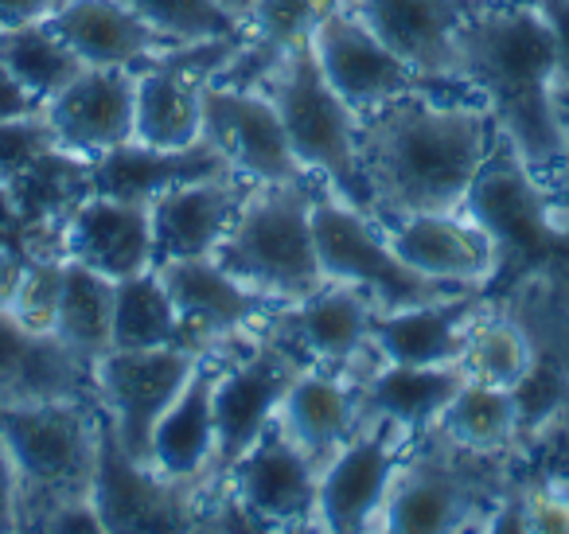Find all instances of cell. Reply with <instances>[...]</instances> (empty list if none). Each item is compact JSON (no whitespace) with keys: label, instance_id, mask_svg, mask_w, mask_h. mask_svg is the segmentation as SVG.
Here are the masks:
<instances>
[{"label":"cell","instance_id":"cell-1","mask_svg":"<svg viewBox=\"0 0 569 534\" xmlns=\"http://www.w3.org/2000/svg\"><path fill=\"white\" fill-rule=\"evenodd\" d=\"M499 134L476 95L418 90L359 118V160L371 184V219L457 211L496 152Z\"/></svg>","mask_w":569,"mask_h":534},{"label":"cell","instance_id":"cell-2","mask_svg":"<svg viewBox=\"0 0 569 534\" xmlns=\"http://www.w3.org/2000/svg\"><path fill=\"white\" fill-rule=\"evenodd\" d=\"M457 82L488 106L503 145L542 184L558 180L566 134L558 56L538 0H480L457 36Z\"/></svg>","mask_w":569,"mask_h":534},{"label":"cell","instance_id":"cell-3","mask_svg":"<svg viewBox=\"0 0 569 534\" xmlns=\"http://www.w3.org/2000/svg\"><path fill=\"white\" fill-rule=\"evenodd\" d=\"M0 441L20 487V531H43L51 511L90 500L102 448L98 398L0 402Z\"/></svg>","mask_w":569,"mask_h":534},{"label":"cell","instance_id":"cell-4","mask_svg":"<svg viewBox=\"0 0 569 534\" xmlns=\"http://www.w3.org/2000/svg\"><path fill=\"white\" fill-rule=\"evenodd\" d=\"M460 211L483 227V235L496 246V281H558L566 289L569 281V215L561 211L558 191L542 184L499 137L496 152L480 176L468 188Z\"/></svg>","mask_w":569,"mask_h":534},{"label":"cell","instance_id":"cell-5","mask_svg":"<svg viewBox=\"0 0 569 534\" xmlns=\"http://www.w3.org/2000/svg\"><path fill=\"white\" fill-rule=\"evenodd\" d=\"M317 184V176L289 184H250L227 238L214 250L222 269L273 305H293L328 281L312 235Z\"/></svg>","mask_w":569,"mask_h":534},{"label":"cell","instance_id":"cell-6","mask_svg":"<svg viewBox=\"0 0 569 534\" xmlns=\"http://www.w3.org/2000/svg\"><path fill=\"white\" fill-rule=\"evenodd\" d=\"M266 90L281 113L284 137L293 145L305 172H312L351 207L375 215L371 184H367L363 160H359V113L328 87L309 36L284 51Z\"/></svg>","mask_w":569,"mask_h":534},{"label":"cell","instance_id":"cell-7","mask_svg":"<svg viewBox=\"0 0 569 534\" xmlns=\"http://www.w3.org/2000/svg\"><path fill=\"white\" fill-rule=\"evenodd\" d=\"M507 456H476L445 441L437 429L410 441L395 487L382 507L379 531L441 534L483 526L507 487Z\"/></svg>","mask_w":569,"mask_h":534},{"label":"cell","instance_id":"cell-8","mask_svg":"<svg viewBox=\"0 0 569 534\" xmlns=\"http://www.w3.org/2000/svg\"><path fill=\"white\" fill-rule=\"evenodd\" d=\"M312 235H317L320 269L328 281H348L363 289L379 313H398V308L441 300L449 293H465L406 266L395 254V246L387 243L379 219L351 207L325 184H320L317 204H312Z\"/></svg>","mask_w":569,"mask_h":534},{"label":"cell","instance_id":"cell-9","mask_svg":"<svg viewBox=\"0 0 569 534\" xmlns=\"http://www.w3.org/2000/svg\"><path fill=\"white\" fill-rule=\"evenodd\" d=\"M227 344H219V375H214V464L203 487L219 484L261 433L273 425L277 406L284 390L305 363L297 359L284 344H277L266 328L242 339V352L222 355ZM199 487V492H203Z\"/></svg>","mask_w":569,"mask_h":534},{"label":"cell","instance_id":"cell-10","mask_svg":"<svg viewBox=\"0 0 569 534\" xmlns=\"http://www.w3.org/2000/svg\"><path fill=\"white\" fill-rule=\"evenodd\" d=\"M312 56H317L320 71H325L328 87L359 113L371 118L382 106L398 102L406 95L418 90H437V87H465V82H433L421 79L398 51H390L348 4H332L320 12V20L309 32Z\"/></svg>","mask_w":569,"mask_h":534},{"label":"cell","instance_id":"cell-11","mask_svg":"<svg viewBox=\"0 0 569 534\" xmlns=\"http://www.w3.org/2000/svg\"><path fill=\"white\" fill-rule=\"evenodd\" d=\"M375 300L348 281H325L317 293L281 305L266 320V332L284 344L305 367H336L351 378H367L382 363L371 339Z\"/></svg>","mask_w":569,"mask_h":534},{"label":"cell","instance_id":"cell-12","mask_svg":"<svg viewBox=\"0 0 569 534\" xmlns=\"http://www.w3.org/2000/svg\"><path fill=\"white\" fill-rule=\"evenodd\" d=\"M199 355L188 347H149V352L113 347L94 363V398L110 422L113 437L133 461L149 464L152 429L191 378Z\"/></svg>","mask_w":569,"mask_h":534},{"label":"cell","instance_id":"cell-13","mask_svg":"<svg viewBox=\"0 0 569 534\" xmlns=\"http://www.w3.org/2000/svg\"><path fill=\"white\" fill-rule=\"evenodd\" d=\"M320 468L281 425H269L250 453L219 479L211 492H222L250 526H317Z\"/></svg>","mask_w":569,"mask_h":534},{"label":"cell","instance_id":"cell-14","mask_svg":"<svg viewBox=\"0 0 569 534\" xmlns=\"http://www.w3.org/2000/svg\"><path fill=\"white\" fill-rule=\"evenodd\" d=\"M203 141L227 157L230 172L253 184H289L309 180L297 160L293 145L284 137L269 90L234 87V82H207L203 87Z\"/></svg>","mask_w":569,"mask_h":534},{"label":"cell","instance_id":"cell-15","mask_svg":"<svg viewBox=\"0 0 569 534\" xmlns=\"http://www.w3.org/2000/svg\"><path fill=\"white\" fill-rule=\"evenodd\" d=\"M410 437L379 417H363L359 433L320 468L317 526L320 531H379L382 507L395 487Z\"/></svg>","mask_w":569,"mask_h":534},{"label":"cell","instance_id":"cell-16","mask_svg":"<svg viewBox=\"0 0 569 534\" xmlns=\"http://www.w3.org/2000/svg\"><path fill=\"white\" fill-rule=\"evenodd\" d=\"M176 313H180L183 347L207 352L219 344H238L266 328V320L281 305L253 293L246 281H238L230 269H222L214 258H176L157 266Z\"/></svg>","mask_w":569,"mask_h":534},{"label":"cell","instance_id":"cell-17","mask_svg":"<svg viewBox=\"0 0 569 534\" xmlns=\"http://www.w3.org/2000/svg\"><path fill=\"white\" fill-rule=\"evenodd\" d=\"M395 254L418 274L452 289H483L496 281V246L465 211H413L379 222Z\"/></svg>","mask_w":569,"mask_h":534},{"label":"cell","instance_id":"cell-18","mask_svg":"<svg viewBox=\"0 0 569 534\" xmlns=\"http://www.w3.org/2000/svg\"><path fill=\"white\" fill-rule=\"evenodd\" d=\"M137 75L133 67H82L48 106L56 145L79 157H98L113 145L133 141Z\"/></svg>","mask_w":569,"mask_h":534},{"label":"cell","instance_id":"cell-19","mask_svg":"<svg viewBox=\"0 0 569 534\" xmlns=\"http://www.w3.org/2000/svg\"><path fill=\"white\" fill-rule=\"evenodd\" d=\"M421 79L457 82V36L480 0H343Z\"/></svg>","mask_w":569,"mask_h":534},{"label":"cell","instance_id":"cell-20","mask_svg":"<svg viewBox=\"0 0 569 534\" xmlns=\"http://www.w3.org/2000/svg\"><path fill=\"white\" fill-rule=\"evenodd\" d=\"M214 375H219V347H207L183 390L160 414L149 441V468L196 495L214 464Z\"/></svg>","mask_w":569,"mask_h":534},{"label":"cell","instance_id":"cell-21","mask_svg":"<svg viewBox=\"0 0 569 534\" xmlns=\"http://www.w3.org/2000/svg\"><path fill=\"white\" fill-rule=\"evenodd\" d=\"M102 409V406H98ZM90 500L102 518V531H160V526H183V507H196V492L160 479L149 464L133 461L113 437L102 414V448H98V472Z\"/></svg>","mask_w":569,"mask_h":534},{"label":"cell","instance_id":"cell-22","mask_svg":"<svg viewBox=\"0 0 569 534\" xmlns=\"http://www.w3.org/2000/svg\"><path fill=\"white\" fill-rule=\"evenodd\" d=\"M250 184L253 180H246V176L227 172L214 180L180 184V188L152 199L149 219L157 266L176 258H214Z\"/></svg>","mask_w":569,"mask_h":534},{"label":"cell","instance_id":"cell-23","mask_svg":"<svg viewBox=\"0 0 569 534\" xmlns=\"http://www.w3.org/2000/svg\"><path fill=\"white\" fill-rule=\"evenodd\" d=\"M63 254L106 274L110 281H126V277L152 269L157 250H152L149 204H129V199L90 191L63 222Z\"/></svg>","mask_w":569,"mask_h":534},{"label":"cell","instance_id":"cell-24","mask_svg":"<svg viewBox=\"0 0 569 534\" xmlns=\"http://www.w3.org/2000/svg\"><path fill=\"white\" fill-rule=\"evenodd\" d=\"M491 305V289L449 293L429 305L398 308V313L375 316L371 339L387 363H410V367H445L460 363L468 344V332Z\"/></svg>","mask_w":569,"mask_h":534},{"label":"cell","instance_id":"cell-25","mask_svg":"<svg viewBox=\"0 0 569 534\" xmlns=\"http://www.w3.org/2000/svg\"><path fill=\"white\" fill-rule=\"evenodd\" d=\"M273 422L312 456L317 468H325L363 425L359 378L336 367H305L289 383Z\"/></svg>","mask_w":569,"mask_h":534},{"label":"cell","instance_id":"cell-26","mask_svg":"<svg viewBox=\"0 0 569 534\" xmlns=\"http://www.w3.org/2000/svg\"><path fill=\"white\" fill-rule=\"evenodd\" d=\"M227 172V157L203 137L196 145H183V149H152L141 141H126L94 157V191L129 199V204H152L180 184L214 180Z\"/></svg>","mask_w":569,"mask_h":534},{"label":"cell","instance_id":"cell-27","mask_svg":"<svg viewBox=\"0 0 569 534\" xmlns=\"http://www.w3.org/2000/svg\"><path fill=\"white\" fill-rule=\"evenodd\" d=\"M94 398V367L0 308V402Z\"/></svg>","mask_w":569,"mask_h":534},{"label":"cell","instance_id":"cell-28","mask_svg":"<svg viewBox=\"0 0 569 534\" xmlns=\"http://www.w3.org/2000/svg\"><path fill=\"white\" fill-rule=\"evenodd\" d=\"M48 24L87 67H141L168 51L164 36L126 0H63Z\"/></svg>","mask_w":569,"mask_h":534},{"label":"cell","instance_id":"cell-29","mask_svg":"<svg viewBox=\"0 0 569 534\" xmlns=\"http://www.w3.org/2000/svg\"><path fill=\"white\" fill-rule=\"evenodd\" d=\"M465 378L468 375L457 363L410 367V363L382 359L371 375L359 378V409H363V417H379L410 441H418L441 422L445 406L465 386Z\"/></svg>","mask_w":569,"mask_h":534},{"label":"cell","instance_id":"cell-30","mask_svg":"<svg viewBox=\"0 0 569 534\" xmlns=\"http://www.w3.org/2000/svg\"><path fill=\"white\" fill-rule=\"evenodd\" d=\"M133 141L152 145V149L196 145L203 137V87L157 59H144L141 67H133Z\"/></svg>","mask_w":569,"mask_h":534},{"label":"cell","instance_id":"cell-31","mask_svg":"<svg viewBox=\"0 0 569 534\" xmlns=\"http://www.w3.org/2000/svg\"><path fill=\"white\" fill-rule=\"evenodd\" d=\"M4 188H9L12 204L24 215L28 227L63 235V222L71 219V211L94 191V157H79V152H67L56 145Z\"/></svg>","mask_w":569,"mask_h":534},{"label":"cell","instance_id":"cell-32","mask_svg":"<svg viewBox=\"0 0 569 534\" xmlns=\"http://www.w3.org/2000/svg\"><path fill=\"white\" fill-rule=\"evenodd\" d=\"M113 285L106 274L67 258L63 297H59L56 332L51 336L87 367L113 352Z\"/></svg>","mask_w":569,"mask_h":534},{"label":"cell","instance_id":"cell-33","mask_svg":"<svg viewBox=\"0 0 569 534\" xmlns=\"http://www.w3.org/2000/svg\"><path fill=\"white\" fill-rule=\"evenodd\" d=\"M433 429L476 456H507L511 448H519L511 390L480 383V378H465V386L452 394V402L445 406L441 422Z\"/></svg>","mask_w":569,"mask_h":534},{"label":"cell","instance_id":"cell-34","mask_svg":"<svg viewBox=\"0 0 569 534\" xmlns=\"http://www.w3.org/2000/svg\"><path fill=\"white\" fill-rule=\"evenodd\" d=\"M113 347L121 352L183 347L180 313H176L157 266L113 285Z\"/></svg>","mask_w":569,"mask_h":534},{"label":"cell","instance_id":"cell-35","mask_svg":"<svg viewBox=\"0 0 569 534\" xmlns=\"http://www.w3.org/2000/svg\"><path fill=\"white\" fill-rule=\"evenodd\" d=\"M535 332H530L527 320H519L515 313H503V308H483L480 320L468 332L465 355H460L457 367L465 370L468 378H480V383L491 386H507L511 390L527 367L535 363Z\"/></svg>","mask_w":569,"mask_h":534},{"label":"cell","instance_id":"cell-36","mask_svg":"<svg viewBox=\"0 0 569 534\" xmlns=\"http://www.w3.org/2000/svg\"><path fill=\"white\" fill-rule=\"evenodd\" d=\"M0 59H4V67L24 82L28 95L40 106H48L51 98L87 67L63 40H59V32L48 20L0 32Z\"/></svg>","mask_w":569,"mask_h":534},{"label":"cell","instance_id":"cell-37","mask_svg":"<svg viewBox=\"0 0 569 534\" xmlns=\"http://www.w3.org/2000/svg\"><path fill=\"white\" fill-rule=\"evenodd\" d=\"M515 422H519V445L542 441L569 414V363L550 347H538L527 375L511 386Z\"/></svg>","mask_w":569,"mask_h":534},{"label":"cell","instance_id":"cell-38","mask_svg":"<svg viewBox=\"0 0 569 534\" xmlns=\"http://www.w3.org/2000/svg\"><path fill=\"white\" fill-rule=\"evenodd\" d=\"M129 9L141 12L152 28L168 40V48L183 43L222 40L246 28V20L230 17L222 0H126Z\"/></svg>","mask_w":569,"mask_h":534},{"label":"cell","instance_id":"cell-39","mask_svg":"<svg viewBox=\"0 0 569 534\" xmlns=\"http://www.w3.org/2000/svg\"><path fill=\"white\" fill-rule=\"evenodd\" d=\"M63 274H67V258L59 254H32L17 281V293L9 300V313L24 324L28 332H40L51 336L56 332V313H59V297H63Z\"/></svg>","mask_w":569,"mask_h":534},{"label":"cell","instance_id":"cell-40","mask_svg":"<svg viewBox=\"0 0 569 534\" xmlns=\"http://www.w3.org/2000/svg\"><path fill=\"white\" fill-rule=\"evenodd\" d=\"M51 149H56V134H51L43 110L0 121V184H12Z\"/></svg>","mask_w":569,"mask_h":534},{"label":"cell","instance_id":"cell-41","mask_svg":"<svg viewBox=\"0 0 569 534\" xmlns=\"http://www.w3.org/2000/svg\"><path fill=\"white\" fill-rule=\"evenodd\" d=\"M522 531L527 534H569V484H522Z\"/></svg>","mask_w":569,"mask_h":534},{"label":"cell","instance_id":"cell-42","mask_svg":"<svg viewBox=\"0 0 569 534\" xmlns=\"http://www.w3.org/2000/svg\"><path fill=\"white\" fill-rule=\"evenodd\" d=\"M32 250V227L17 211L9 188L0 184V254H28Z\"/></svg>","mask_w":569,"mask_h":534},{"label":"cell","instance_id":"cell-43","mask_svg":"<svg viewBox=\"0 0 569 534\" xmlns=\"http://www.w3.org/2000/svg\"><path fill=\"white\" fill-rule=\"evenodd\" d=\"M546 24L553 36V56H558V87H569V0H538Z\"/></svg>","mask_w":569,"mask_h":534},{"label":"cell","instance_id":"cell-44","mask_svg":"<svg viewBox=\"0 0 569 534\" xmlns=\"http://www.w3.org/2000/svg\"><path fill=\"white\" fill-rule=\"evenodd\" d=\"M43 106L36 102L32 95H28V87L17 79V75L4 67V59H0V121L9 118H28V113H40Z\"/></svg>","mask_w":569,"mask_h":534},{"label":"cell","instance_id":"cell-45","mask_svg":"<svg viewBox=\"0 0 569 534\" xmlns=\"http://www.w3.org/2000/svg\"><path fill=\"white\" fill-rule=\"evenodd\" d=\"M0 531H20V487L4 441H0Z\"/></svg>","mask_w":569,"mask_h":534},{"label":"cell","instance_id":"cell-46","mask_svg":"<svg viewBox=\"0 0 569 534\" xmlns=\"http://www.w3.org/2000/svg\"><path fill=\"white\" fill-rule=\"evenodd\" d=\"M63 0H0V32L48 20Z\"/></svg>","mask_w":569,"mask_h":534},{"label":"cell","instance_id":"cell-47","mask_svg":"<svg viewBox=\"0 0 569 534\" xmlns=\"http://www.w3.org/2000/svg\"><path fill=\"white\" fill-rule=\"evenodd\" d=\"M558 113H561V134H566V160L558 168V180H553V191H558V204L561 211L569 215V87H558Z\"/></svg>","mask_w":569,"mask_h":534},{"label":"cell","instance_id":"cell-48","mask_svg":"<svg viewBox=\"0 0 569 534\" xmlns=\"http://www.w3.org/2000/svg\"><path fill=\"white\" fill-rule=\"evenodd\" d=\"M261 0H222V9L230 12V17H238V20H246L253 9H258Z\"/></svg>","mask_w":569,"mask_h":534},{"label":"cell","instance_id":"cell-49","mask_svg":"<svg viewBox=\"0 0 569 534\" xmlns=\"http://www.w3.org/2000/svg\"><path fill=\"white\" fill-rule=\"evenodd\" d=\"M558 433H566V453H561V476H553V479L569 484V429H558Z\"/></svg>","mask_w":569,"mask_h":534}]
</instances>
